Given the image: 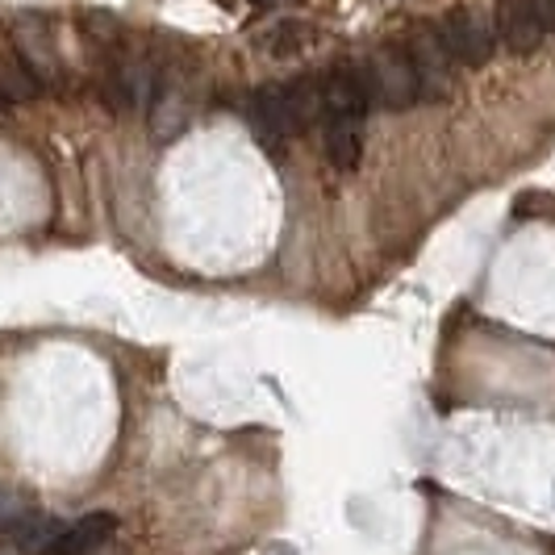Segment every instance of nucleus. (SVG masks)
<instances>
[{"label": "nucleus", "mask_w": 555, "mask_h": 555, "mask_svg": "<svg viewBox=\"0 0 555 555\" xmlns=\"http://www.w3.org/2000/svg\"><path fill=\"white\" fill-rule=\"evenodd\" d=\"M259 42H263V51L272 59H293L313 47V29H309L306 22H280V26L268 29Z\"/></svg>", "instance_id": "obj_12"}, {"label": "nucleus", "mask_w": 555, "mask_h": 555, "mask_svg": "<svg viewBox=\"0 0 555 555\" xmlns=\"http://www.w3.org/2000/svg\"><path fill=\"white\" fill-rule=\"evenodd\" d=\"M410 67H414L417 76V92H422V101H443L451 96V88H455V76H451V67H455V59L447 55L443 38H439V29L435 26H422L410 38Z\"/></svg>", "instance_id": "obj_4"}, {"label": "nucleus", "mask_w": 555, "mask_h": 555, "mask_svg": "<svg viewBox=\"0 0 555 555\" xmlns=\"http://www.w3.org/2000/svg\"><path fill=\"white\" fill-rule=\"evenodd\" d=\"M493 29H498V42L514 55H530L539 51L543 42V22L534 13V0H501L498 13H493Z\"/></svg>", "instance_id": "obj_5"}, {"label": "nucleus", "mask_w": 555, "mask_h": 555, "mask_svg": "<svg viewBox=\"0 0 555 555\" xmlns=\"http://www.w3.org/2000/svg\"><path fill=\"white\" fill-rule=\"evenodd\" d=\"M151 130L159 134V139H171V134H180L184 130V121H189V109H184V96H180V83L167 80L164 88H155L151 92Z\"/></svg>", "instance_id": "obj_11"}, {"label": "nucleus", "mask_w": 555, "mask_h": 555, "mask_svg": "<svg viewBox=\"0 0 555 555\" xmlns=\"http://www.w3.org/2000/svg\"><path fill=\"white\" fill-rule=\"evenodd\" d=\"M439 38H443L447 55L464 67H485L489 59L498 55V29L489 26L480 13L473 9H455L439 22Z\"/></svg>", "instance_id": "obj_3"}, {"label": "nucleus", "mask_w": 555, "mask_h": 555, "mask_svg": "<svg viewBox=\"0 0 555 555\" xmlns=\"http://www.w3.org/2000/svg\"><path fill=\"white\" fill-rule=\"evenodd\" d=\"M360 117H326V159L334 171H356L363 155Z\"/></svg>", "instance_id": "obj_9"}, {"label": "nucleus", "mask_w": 555, "mask_h": 555, "mask_svg": "<svg viewBox=\"0 0 555 555\" xmlns=\"http://www.w3.org/2000/svg\"><path fill=\"white\" fill-rule=\"evenodd\" d=\"M4 117H9V105H4V101H0V126H4Z\"/></svg>", "instance_id": "obj_14"}, {"label": "nucleus", "mask_w": 555, "mask_h": 555, "mask_svg": "<svg viewBox=\"0 0 555 555\" xmlns=\"http://www.w3.org/2000/svg\"><path fill=\"white\" fill-rule=\"evenodd\" d=\"M42 80L29 72V63L17 55V47H0V101L4 105H29L38 101Z\"/></svg>", "instance_id": "obj_8"}, {"label": "nucleus", "mask_w": 555, "mask_h": 555, "mask_svg": "<svg viewBox=\"0 0 555 555\" xmlns=\"http://www.w3.org/2000/svg\"><path fill=\"white\" fill-rule=\"evenodd\" d=\"M113 534H117L113 514H83L80 522H72L63 534H55L42 547V555H101L113 543Z\"/></svg>", "instance_id": "obj_6"}, {"label": "nucleus", "mask_w": 555, "mask_h": 555, "mask_svg": "<svg viewBox=\"0 0 555 555\" xmlns=\"http://www.w3.org/2000/svg\"><path fill=\"white\" fill-rule=\"evenodd\" d=\"M363 76V88H367V101L376 105V109H414L417 101H422V92H417V76L414 67H410V55L405 51H397V47H380V51H372L367 63L360 67Z\"/></svg>", "instance_id": "obj_2"}, {"label": "nucleus", "mask_w": 555, "mask_h": 555, "mask_svg": "<svg viewBox=\"0 0 555 555\" xmlns=\"http://www.w3.org/2000/svg\"><path fill=\"white\" fill-rule=\"evenodd\" d=\"M534 13H539L543 29H552L555 34V0H534Z\"/></svg>", "instance_id": "obj_13"}, {"label": "nucleus", "mask_w": 555, "mask_h": 555, "mask_svg": "<svg viewBox=\"0 0 555 555\" xmlns=\"http://www.w3.org/2000/svg\"><path fill=\"white\" fill-rule=\"evenodd\" d=\"M322 113H326V96L318 80L268 83L250 101V130L263 142H284L306 134Z\"/></svg>", "instance_id": "obj_1"}, {"label": "nucleus", "mask_w": 555, "mask_h": 555, "mask_svg": "<svg viewBox=\"0 0 555 555\" xmlns=\"http://www.w3.org/2000/svg\"><path fill=\"white\" fill-rule=\"evenodd\" d=\"M17 55L29 63V72L38 76V80H55L59 72V59H55V47H51V38H47V29L38 26V22H17Z\"/></svg>", "instance_id": "obj_10"}, {"label": "nucleus", "mask_w": 555, "mask_h": 555, "mask_svg": "<svg viewBox=\"0 0 555 555\" xmlns=\"http://www.w3.org/2000/svg\"><path fill=\"white\" fill-rule=\"evenodd\" d=\"M322 96H326V117H360L372 109L367 88L356 67H334L331 76L322 80Z\"/></svg>", "instance_id": "obj_7"}]
</instances>
